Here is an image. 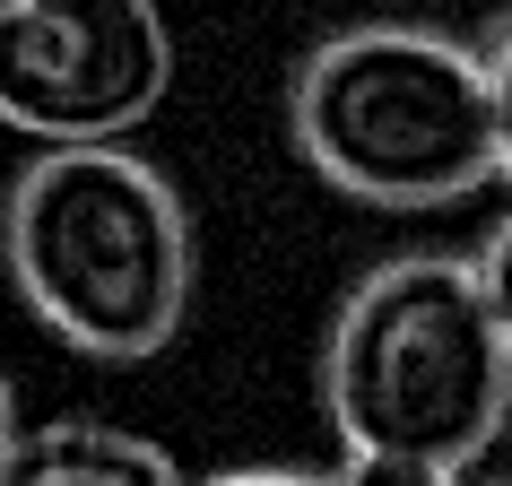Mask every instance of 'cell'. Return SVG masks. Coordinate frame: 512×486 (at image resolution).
<instances>
[{
    "instance_id": "6da1fadb",
    "label": "cell",
    "mask_w": 512,
    "mask_h": 486,
    "mask_svg": "<svg viewBox=\"0 0 512 486\" xmlns=\"http://www.w3.org/2000/svg\"><path fill=\"white\" fill-rule=\"evenodd\" d=\"M0 261L61 348L139 365L191 313L183 191L122 139H61L0 200Z\"/></svg>"
},
{
    "instance_id": "7a4b0ae2",
    "label": "cell",
    "mask_w": 512,
    "mask_h": 486,
    "mask_svg": "<svg viewBox=\"0 0 512 486\" xmlns=\"http://www.w3.org/2000/svg\"><path fill=\"white\" fill-rule=\"evenodd\" d=\"M322 400L348 452L478 469L512 417V339L486 313L478 270L452 252L365 270L330 322Z\"/></svg>"
},
{
    "instance_id": "3957f363",
    "label": "cell",
    "mask_w": 512,
    "mask_h": 486,
    "mask_svg": "<svg viewBox=\"0 0 512 486\" xmlns=\"http://www.w3.org/2000/svg\"><path fill=\"white\" fill-rule=\"evenodd\" d=\"M287 131L330 191L365 209H452L495 183L486 53L443 27H339L296 61Z\"/></svg>"
},
{
    "instance_id": "277c9868",
    "label": "cell",
    "mask_w": 512,
    "mask_h": 486,
    "mask_svg": "<svg viewBox=\"0 0 512 486\" xmlns=\"http://www.w3.org/2000/svg\"><path fill=\"white\" fill-rule=\"evenodd\" d=\"M174 87L157 0H0V131L131 139Z\"/></svg>"
},
{
    "instance_id": "5b68a950",
    "label": "cell",
    "mask_w": 512,
    "mask_h": 486,
    "mask_svg": "<svg viewBox=\"0 0 512 486\" xmlns=\"http://www.w3.org/2000/svg\"><path fill=\"white\" fill-rule=\"evenodd\" d=\"M0 486H183V469L148 434L96 426V417H61V426L9 434Z\"/></svg>"
},
{
    "instance_id": "8992f818",
    "label": "cell",
    "mask_w": 512,
    "mask_h": 486,
    "mask_svg": "<svg viewBox=\"0 0 512 486\" xmlns=\"http://www.w3.org/2000/svg\"><path fill=\"white\" fill-rule=\"evenodd\" d=\"M469 469L452 460H408V452H348V469L330 486H460Z\"/></svg>"
},
{
    "instance_id": "52a82bcc",
    "label": "cell",
    "mask_w": 512,
    "mask_h": 486,
    "mask_svg": "<svg viewBox=\"0 0 512 486\" xmlns=\"http://www.w3.org/2000/svg\"><path fill=\"white\" fill-rule=\"evenodd\" d=\"M486 122H495V174L512 183V27L486 53Z\"/></svg>"
},
{
    "instance_id": "ba28073f",
    "label": "cell",
    "mask_w": 512,
    "mask_h": 486,
    "mask_svg": "<svg viewBox=\"0 0 512 486\" xmlns=\"http://www.w3.org/2000/svg\"><path fill=\"white\" fill-rule=\"evenodd\" d=\"M469 270H478V296H486V313H495V322H504V339H512V217H504V226H495V235L478 243V261H469Z\"/></svg>"
},
{
    "instance_id": "9c48e42d",
    "label": "cell",
    "mask_w": 512,
    "mask_h": 486,
    "mask_svg": "<svg viewBox=\"0 0 512 486\" xmlns=\"http://www.w3.org/2000/svg\"><path fill=\"white\" fill-rule=\"evenodd\" d=\"M183 486H330V478H304V469H226V478H183Z\"/></svg>"
},
{
    "instance_id": "30bf717a",
    "label": "cell",
    "mask_w": 512,
    "mask_h": 486,
    "mask_svg": "<svg viewBox=\"0 0 512 486\" xmlns=\"http://www.w3.org/2000/svg\"><path fill=\"white\" fill-rule=\"evenodd\" d=\"M9 434H18V408H9V382H0V452H9Z\"/></svg>"
},
{
    "instance_id": "8fae6325",
    "label": "cell",
    "mask_w": 512,
    "mask_h": 486,
    "mask_svg": "<svg viewBox=\"0 0 512 486\" xmlns=\"http://www.w3.org/2000/svg\"><path fill=\"white\" fill-rule=\"evenodd\" d=\"M460 486H469V478H460ZM478 486H512V469H504V478H478Z\"/></svg>"
}]
</instances>
